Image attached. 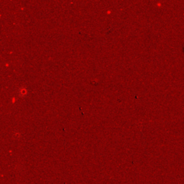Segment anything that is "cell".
<instances>
[{"instance_id": "cell-1", "label": "cell", "mask_w": 184, "mask_h": 184, "mask_svg": "<svg viewBox=\"0 0 184 184\" xmlns=\"http://www.w3.org/2000/svg\"><path fill=\"white\" fill-rule=\"evenodd\" d=\"M18 94L21 97H26L28 94V90L25 87H21L18 90Z\"/></svg>"}, {"instance_id": "cell-2", "label": "cell", "mask_w": 184, "mask_h": 184, "mask_svg": "<svg viewBox=\"0 0 184 184\" xmlns=\"http://www.w3.org/2000/svg\"><path fill=\"white\" fill-rule=\"evenodd\" d=\"M13 135L15 138H19L20 137V135H21V133H20V132H18V131H15V132H14Z\"/></svg>"}]
</instances>
